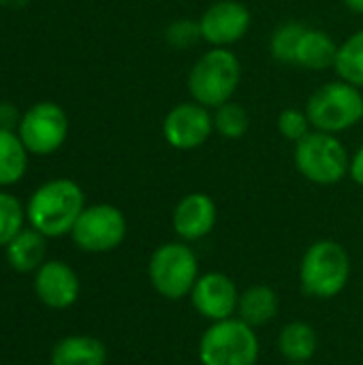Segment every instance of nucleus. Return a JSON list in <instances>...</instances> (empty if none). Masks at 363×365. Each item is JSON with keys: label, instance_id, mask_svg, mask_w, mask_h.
<instances>
[{"label": "nucleus", "instance_id": "obj_1", "mask_svg": "<svg viewBox=\"0 0 363 365\" xmlns=\"http://www.w3.org/2000/svg\"><path fill=\"white\" fill-rule=\"evenodd\" d=\"M83 190L77 182L60 178L39 186L26 207V218L32 229L45 237H62L73 231L77 218L86 210Z\"/></svg>", "mask_w": 363, "mask_h": 365}, {"label": "nucleus", "instance_id": "obj_2", "mask_svg": "<svg viewBox=\"0 0 363 365\" xmlns=\"http://www.w3.org/2000/svg\"><path fill=\"white\" fill-rule=\"evenodd\" d=\"M242 79L237 56L225 47H214L203 53L188 75V90L195 103L203 107H220L231 101Z\"/></svg>", "mask_w": 363, "mask_h": 365}, {"label": "nucleus", "instance_id": "obj_3", "mask_svg": "<svg viewBox=\"0 0 363 365\" xmlns=\"http://www.w3.org/2000/svg\"><path fill=\"white\" fill-rule=\"evenodd\" d=\"M351 274L349 252L334 240L315 242L300 267V282L306 295L317 299H332L344 291Z\"/></svg>", "mask_w": 363, "mask_h": 365}, {"label": "nucleus", "instance_id": "obj_4", "mask_svg": "<svg viewBox=\"0 0 363 365\" xmlns=\"http://www.w3.org/2000/svg\"><path fill=\"white\" fill-rule=\"evenodd\" d=\"M199 359L203 365H257L259 338L255 327L242 319L214 323L201 336Z\"/></svg>", "mask_w": 363, "mask_h": 365}, {"label": "nucleus", "instance_id": "obj_5", "mask_svg": "<svg viewBox=\"0 0 363 365\" xmlns=\"http://www.w3.org/2000/svg\"><path fill=\"white\" fill-rule=\"evenodd\" d=\"M310 124L323 133H342L363 118L362 88L347 81H329L321 86L306 105Z\"/></svg>", "mask_w": 363, "mask_h": 365}, {"label": "nucleus", "instance_id": "obj_6", "mask_svg": "<svg viewBox=\"0 0 363 365\" xmlns=\"http://www.w3.org/2000/svg\"><path fill=\"white\" fill-rule=\"evenodd\" d=\"M349 165L344 143L332 133H308L295 145V167L315 184H338L349 173Z\"/></svg>", "mask_w": 363, "mask_h": 365}, {"label": "nucleus", "instance_id": "obj_7", "mask_svg": "<svg viewBox=\"0 0 363 365\" xmlns=\"http://www.w3.org/2000/svg\"><path fill=\"white\" fill-rule=\"evenodd\" d=\"M148 276L152 289L160 297L175 302L190 295L199 278V263L186 244L169 242L154 250L148 265Z\"/></svg>", "mask_w": 363, "mask_h": 365}, {"label": "nucleus", "instance_id": "obj_8", "mask_svg": "<svg viewBox=\"0 0 363 365\" xmlns=\"http://www.w3.org/2000/svg\"><path fill=\"white\" fill-rule=\"evenodd\" d=\"M17 135L30 154L47 156L60 150L66 141L68 118L64 109L51 101L36 103L21 115Z\"/></svg>", "mask_w": 363, "mask_h": 365}, {"label": "nucleus", "instance_id": "obj_9", "mask_svg": "<svg viewBox=\"0 0 363 365\" xmlns=\"http://www.w3.org/2000/svg\"><path fill=\"white\" fill-rule=\"evenodd\" d=\"M71 237L83 252H109L124 242L126 218L109 203L90 205L77 218Z\"/></svg>", "mask_w": 363, "mask_h": 365}, {"label": "nucleus", "instance_id": "obj_10", "mask_svg": "<svg viewBox=\"0 0 363 365\" xmlns=\"http://www.w3.org/2000/svg\"><path fill=\"white\" fill-rule=\"evenodd\" d=\"M214 130V115L199 103L175 105L163 122L165 141L175 150H195L203 145Z\"/></svg>", "mask_w": 363, "mask_h": 365}, {"label": "nucleus", "instance_id": "obj_11", "mask_svg": "<svg viewBox=\"0 0 363 365\" xmlns=\"http://www.w3.org/2000/svg\"><path fill=\"white\" fill-rule=\"evenodd\" d=\"M190 302L203 319L218 323L231 319L237 312L240 293L229 276L212 272L197 278L190 291Z\"/></svg>", "mask_w": 363, "mask_h": 365}, {"label": "nucleus", "instance_id": "obj_12", "mask_svg": "<svg viewBox=\"0 0 363 365\" xmlns=\"http://www.w3.org/2000/svg\"><path fill=\"white\" fill-rule=\"evenodd\" d=\"M203 41L214 47H227L244 38L250 28V11L237 0H220L212 4L199 19Z\"/></svg>", "mask_w": 363, "mask_h": 365}, {"label": "nucleus", "instance_id": "obj_13", "mask_svg": "<svg viewBox=\"0 0 363 365\" xmlns=\"http://www.w3.org/2000/svg\"><path fill=\"white\" fill-rule=\"evenodd\" d=\"M36 297L53 310L73 306L79 297V278L62 261H45L34 276Z\"/></svg>", "mask_w": 363, "mask_h": 365}, {"label": "nucleus", "instance_id": "obj_14", "mask_svg": "<svg viewBox=\"0 0 363 365\" xmlns=\"http://www.w3.org/2000/svg\"><path fill=\"white\" fill-rule=\"evenodd\" d=\"M216 225V205L203 192L186 195L173 210V229L186 242H197L212 233Z\"/></svg>", "mask_w": 363, "mask_h": 365}, {"label": "nucleus", "instance_id": "obj_15", "mask_svg": "<svg viewBox=\"0 0 363 365\" xmlns=\"http://www.w3.org/2000/svg\"><path fill=\"white\" fill-rule=\"evenodd\" d=\"M45 235L39 233L36 229H24L19 231L4 248H6V261L15 272L28 274L39 269L45 263V252H47V244H45Z\"/></svg>", "mask_w": 363, "mask_h": 365}, {"label": "nucleus", "instance_id": "obj_16", "mask_svg": "<svg viewBox=\"0 0 363 365\" xmlns=\"http://www.w3.org/2000/svg\"><path fill=\"white\" fill-rule=\"evenodd\" d=\"M107 349L90 336L62 338L51 351V365H105Z\"/></svg>", "mask_w": 363, "mask_h": 365}, {"label": "nucleus", "instance_id": "obj_17", "mask_svg": "<svg viewBox=\"0 0 363 365\" xmlns=\"http://www.w3.org/2000/svg\"><path fill=\"white\" fill-rule=\"evenodd\" d=\"M336 53H338V45L327 32L317 28H306L297 47L295 64L310 71H325L336 64Z\"/></svg>", "mask_w": 363, "mask_h": 365}, {"label": "nucleus", "instance_id": "obj_18", "mask_svg": "<svg viewBox=\"0 0 363 365\" xmlns=\"http://www.w3.org/2000/svg\"><path fill=\"white\" fill-rule=\"evenodd\" d=\"M278 312V295L265 284H255L240 295L237 314L250 327L267 325Z\"/></svg>", "mask_w": 363, "mask_h": 365}, {"label": "nucleus", "instance_id": "obj_19", "mask_svg": "<svg viewBox=\"0 0 363 365\" xmlns=\"http://www.w3.org/2000/svg\"><path fill=\"white\" fill-rule=\"evenodd\" d=\"M319 346L317 331L308 323H289L278 336V349L291 364H304L315 357Z\"/></svg>", "mask_w": 363, "mask_h": 365}, {"label": "nucleus", "instance_id": "obj_20", "mask_svg": "<svg viewBox=\"0 0 363 365\" xmlns=\"http://www.w3.org/2000/svg\"><path fill=\"white\" fill-rule=\"evenodd\" d=\"M28 150L19 135L0 130V186L17 184L28 169Z\"/></svg>", "mask_w": 363, "mask_h": 365}, {"label": "nucleus", "instance_id": "obj_21", "mask_svg": "<svg viewBox=\"0 0 363 365\" xmlns=\"http://www.w3.org/2000/svg\"><path fill=\"white\" fill-rule=\"evenodd\" d=\"M334 68L342 81L363 88V30H357L342 45H338Z\"/></svg>", "mask_w": 363, "mask_h": 365}, {"label": "nucleus", "instance_id": "obj_22", "mask_svg": "<svg viewBox=\"0 0 363 365\" xmlns=\"http://www.w3.org/2000/svg\"><path fill=\"white\" fill-rule=\"evenodd\" d=\"M248 113L242 105L237 103H225L220 107H216V113H214V130L225 137V139H242L248 130Z\"/></svg>", "mask_w": 363, "mask_h": 365}, {"label": "nucleus", "instance_id": "obj_23", "mask_svg": "<svg viewBox=\"0 0 363 365\" xmlns=\"http://www.w3.org/2000/svg\"><path fill=\"white\" fill-rule=\"evenodd\" d=\"M304 32H306V26H302L297 21H289V24H282L280 28H276V32L272 34V41H270L272 56L278 62L295 64L297 47H300V41H302Z\"/></svg>", "mask_w": 363, "mask_h": 365}, {"label": "nucleus", "instance_id": "obj_24", "mask_svg": "<svg viewBox=\"0 0 363 365\" xmlns=\"http://www.w3.org/2000/svg\"><path fill=\"white\" fill-rule=\"evenodd\" d=\"M26 212L17 197L0 192V246H6L19 231H24Z\"/></svg>", "mask_w": 363, "mask_h": 365}, {"label": "nucleus", "instance_id": "obj_25", "mask_svg": "<svg viewBox=\"0 0 363 365\" xmlns=\"http://www.w3.org/2000/svg\"><path fill=\"white\" fill-rule=\"evenodd\" d=\"M310 120H308V113L306 111H300V109H285L280 115H278V130L285 139L289 141H302L308 133H310Z\"/></svg>", "mask_w": 363, "mask_h": 365}, {"label": "nucleus", "instance_id": "obj_26", "mask_svg": "<svg viewBox=\"0 0 363 365\" xmlns=\"http://www.w3.org/2000/svg\"><path fill=\"white\" fill-rule=\"evenodd\" d=\"M199 38H203V36H201V26H199V21L195 24V21H188V19H180V21H173V24L169 26V30H167V41H169V45L180 47V49L195 45Z\"/></svg>", "mask_w": 363, "mask_h": 365}, {"label": "nucleus", "instance_id": "obj_27", "mask_svg": "<svg viewBox=\"0 0 363 365\" xmlns=\"http://www.w3.org/2000/svg\"><path fill=\"white\" fill-rule=\"evenodd\" d=\"M19 115L17 109L9 103H0V130H13V126H19Z\"/></svg>", "mask_w": 363, "mask_h": 365}, {"label": "nucleus", "instance_id": "obj_28", "mask_svg": "<svg viewBox=\"0 0 363 365\" xmlns=\"http://www.w3.org/2000/svg\"><path fill=\"white\" fill-rule=\"evenodd\" d=\"M349 173H351L355 184L363 186V145L357 150V154L353 156V160L349 165Z\"/></svg>", "mask_w": 363, "mask_h": 365}, {"label": "nucleus", "instance_id": "obj_29", "mask_svg": "<svg viewBox=\"0 0 363 365\" xmlns=\"http://www.w3.org/2000/svg\"><path fill=\"white\" fill-rule=\"evenodd\" d=\"M26 4H28V0H0V6H6V9H19Z\"/></svg>", "mask_w": 363, "mask_h": 365}, {"label": "nucleus", "instance_id": "obj_30", "mask_svg": "<svg viewBox=\"0 0 363 365\" xmlns=\"http://www.w3.org/2000/svg\"><path fill=\"white\" fill-rule=\"evenodd\" d=\"M344 4H347L353 13H362L363 15V0H344Z\"/></svg>", "mask_w": 363, "mask_h": 365}]
</instances>
